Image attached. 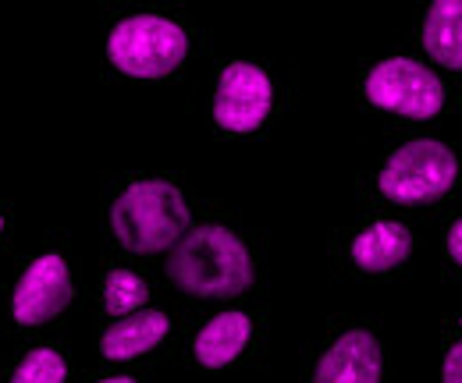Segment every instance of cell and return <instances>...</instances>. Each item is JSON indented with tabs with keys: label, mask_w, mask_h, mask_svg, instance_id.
I'll list each match as a JSON object with an SVG mask.
<instances>
[{
	"label": "cell",
	"mask_w": 462,
	"mask_h": 383,
	"mask_svg": "<svg viewBox=\"0 0 462 383\" xmlns=\"http://www.w3.org/2000/svg\"><path fill=\"white\" fill-rule=\"evenodd\" d=\"M412 249V234L409 227L395 223V220H381L374 227H366L356 242H352V260L370 270V274H384L392 267H399Z\"/></svg>",
	"instance_id": "9c48e42d"
},
{
	"label": "cell",
	"mask_w": 462,
	"mask_h": 383,
	"mask_svg": "<svg viewBox=\"0 0 462 383\" xmlns=\"http://www.w3.org/2000/svg\"><path fill=\"white\" fill-rule=\"evenodd\" d=\"M0 227H4V217H0Z\"/></svg>",
	"instance_id": "ac0fdd59"
},
{
	"label": "cell",
	"mask_w": 462,
	"mask_h": 383,
	"mask_svg": "<svg viewBox=\"0 0 462 383\" xmlns=\"http://www.w3.org/2000/svg\"><path fill=\"white\" fill-rule=\"evenodd\" d=\"M150 298V287H146V280L135 274H128V270H111L107 274V287H104V305H107V313L111 316H128V313H135L143 302Z\"/></svg>",
	"instance_id": "4fadbf2b"
},
{
	"label": "cell",
	"mask_w": 462,
	"mask_h": 383,
	"mask_svg": "<svg viewBox=\"0 0 462 383\" xmlns=\"http://www.w3.org/2000/svg\"><path fill=\"white\" fill-rule=\"evenodd\" d=\"M456 174H459V160L445 142L416 139L399 153H392L377 185L392 203L420 206V203L441 199L456 185Z\"/></svg>",
	"instance_id": "3957f363"
},
{
	"label": "cell",
	"mask_w": 462,
	"mask_h": 383,
	"mask_svg": "<svg viewBox=\"0 0 462 383\" xmlns=\"http://www.w3.org/2000/svg\"><path fill=\"white\" fill-rule=\"evenodd\" d=\"M189 50L185 32L157 14H135L125 18L111 32L107 54L117 64V71L132 75V78H161L171 75L181 64V57Z\"/></svg>",
	"instance_id": "277c9868"
},
{
	"label": "cell",
	"mask_w": 462,
	"mask_h": 383,
	"mask_svg": "<svg viewBox=\"0 0 462 383\" xmlns=\"http://www.w3.org/2000/svg\"><path fill=\"white\" fill-rule=\"evenodd\" d=\"M366 96L381 110H395L402 117L427 121L445 107V86L434 71L409 57L381 60L366 78Z\"/></svg>",
	"instance_id": "5b68a950"
},
{
	"label": "cell",
	"mask_w": 462,
	"mask_h": 383,
	"mask_svg": "<svg viewBox=\"0 0 462 383\" xmlns=\"http://www.w3.org/2000/svg\"><path fill=\"white\" fill-rule=\"evenodd\" d=\"M313 383H381V344L366 330H352L320 359Z\"/></svg>",
	"instance_id": "ba28073f"
},
{
	"label": "cell",
	"mask_w": 462,
	"mask_h": 383,
	"mask_svg": "<svg viewBox=\"0 0 462 383\" xmlns=\"http://www.w3.org/2000/svg\"><path fill=\"white\" fill-rule=\"evenodd\" d=\"M423 47L445 68H462V0H434L423 22Z\"/></svg>",
	"instance_id": "8fae6325"
},
{
	"label": "cell",
	"mask_w": 462,
	"mask_h": 383,
	"mask_svg": "<svg viewBox=\"0 0 462 383\" xmlns=\"http://www.w3.org/2000/svg\"><path fill=\"white\" fill-rule=\"evenodd\" d=\"M445 383H462V341L445 359Z\"/></svg>",
	"instance_id": "9a60e30c"
},
{
	"label": "cell",
	"mask_w": 462,
	"mask_h": 383,
	"mask_svg": "<svg viewBox=\"0 0 462 383\" xmlns=\"http://www.w3.org/2000/svg\"><path fill=\"white\" fill-rule=\"evenodd\" d=\"M271 96H274L271 78L256 64H245V60L228 64L217 82L214 117L228 132H253L263 124V117L271 110Z\"/></svg>",
	"instance_id": "8992f818"
},
{
	"label": "cell",
	"mask_w": 462,
	"mask_h": 383,
	"mask_svg": "<svg viewBox=\"0 0 462 383\" xmlns=\"http://www.w3.org/2000/svg\"><path fill=\"white\" fill-rule=\"evenodd\" d=\"M168 274L196 298H231L253 284V260L228 227L203 223L171 249Z\"/></svg>",
	"instance_id": "6da1fadb"
},
{
	"label": "cell",
	"mask_w": 462,
	"mask_h": 383,
	"mask_svg": "<svg viewBox=\"0 0 462 383\" xmlns=\"http://www.w3.org/2000/svg\"><path fill=\"white\" fill-rule=\"evenodd\" d=\"M111 227L128 252H164L181 242L189 227V206L168 181H135L111 210Z\"/></svg>",
	"instance_id": "7a4b0ae2"
},
{
	"label": "cell",
	"mask_w": 462,
	"mask_h": 383,
	"mask_svg": "<svg viewBox=\"0 0 462 383\" xmlns=\"http://www.w3.org/2000/svg\"><path fill=\"white\" fill-rule=\"evenodd\" d=\"M164 333H168V316L157 313V309H143L135 316L117 320L115 327L104 333L100 351L115 362H125V359H135V355L150 351Z\"/></svg>",
	"instance_id": "30bf717a"
},
{
	"label": "cell",
	"mask_w": 462,
	"mask_h": 383,
	"mask_svg": "<svg viewBox=\"0 0 462 383\" xmlns=\"http://www.w3.org/2000/svg\"><path fill=\"white\" fill-rule=\"evenodd\" d=\"M11 383H64V359L54 348H36L22 359Z\"/></svg>",
	"instance_id": "5bb4252c"
},
{
	"label": "cell",
	"mask_w": 462,
	"mask_h": 383,
	"mask_svg": "<svg viewBox=\"0 0 462 383\" xmlns=\"http://www.w3.org/2000/svg\"><path fill=\"white\" fill-rule=\"evenodd\" d=\"M104 383H135V380H128V377H111V380H104Z\"/></svg>",
	"instance_id": "e0dca14e"
},
{
	"label": "cell",
	"mask_w": 462,
	"mask_h": 383,
	"mask_svg": "<svg viewBox=\"0 0 462 383\" xmlns=\"http://www.w3.org/2000/svg\"><path fill=\"white\" fill-rule=\"evenodd\" d=\"M71 302V280L60 256H40L14 287V320L25 327L54 320L60 309Z\"/></svg>",
	"instance_id": "52a82bcc"
},
{
	"label": "cell",
	"mask_w": 462,
	"mask_h": 383,
	"mask_svg": "<svg viewBox=\"0 0 462 383\" xmlns=\"http://www.w3.org/2000/svg\"><path fill=\"white\" fill-rule=\"evenodd\" d=\"M249 330H253V324H249L245 313H221V316H214L207 327L199 330V337H196V359L203 366H210V369L228 366L231 359L245 348Z\"/></svg>",
	"instance_id": "7c38bea8"
},
{
	"label": "cell",
	"mask_w": 462,
	"mask_h": 383,
	"mask_svg": "<svg viewBox=\"0 0 462 383\" xmlns=\"http://www.w3.org/2000/svg\"><path fill=\"white\" fill-rule=\"evenodd\" d=\"M448 252H452V260L462 267V220H456L452 231H448Z\"/></svg>",
	"instance_id": "2e32d148"
}]
</instances>
